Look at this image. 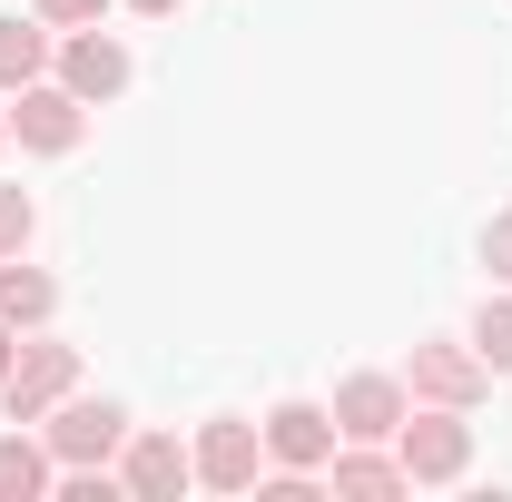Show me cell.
Segmentation results:
<instances>
[{"instance_id":"obj_1","label":"cell","mask_w":512,"mask_h":502,"mask_svg":"<svg viewBox=\"0 0 512 502\" xmlns=\"http://www.w3.org/2000/svg\"><path fill=\"white\" fill-rule=\"evenodd\" d=\"M394 463H404L414 493H424V483H463V473H473V424H463L453 404H414V414L394 424Z\"/></svg>"},{"instance_id":"obj_2","label":"cell","mask_w":512,"mask_h":502,"mask_svg":"<svg viewBox=\"0 0 512 502\" xmlns=\"http://www.w3.org/2000/svg\"><path fill=\"white\" fill-rule=\"evenodd\" d=\"M60 394H79V345H60V335L40 325V335H20V355H10V375H0V414H10V424H40Z\"/></svg>"},{"instance_id":"obj_3","label":"cell","mask_w":512,"mask_h":502,"mask_svg":"<svg viewBox=\"0 0 512 502\" xmlns=\"http://www.w3.org/2000/svg\"><path fill=\"white\" fill-rule=\"evenodd\" d=\"M404 394H414V404H453V414H473V404L493 394V365L473 355V335H424L414 365H404Z\"/></svg>"},{"instance_id":"obj_4","label":"cell","mask_w":512,"mask_h":502,"mask_svg":"<svg viewBox=\"0 0 512 502\" xmlns=\"http://www.w3.org/2000/svg\"><path fill=\"white\" fill-rule=\"evenodd\" d=\"M40 443H50L60 463H119L128 404H109V394H60V404L40 414Z\"/></svg>"},{"instance_id":"obj_5","label":"cell","mask_w":512,"mask_h":502,"mask_svg":"<svg viewBox=\"0 0 512 502\" xmlns=\"http://www.w3.org/2000/svg\"><path fill=\"white\" fill-rule=\"evenodd\" d=\"M10 138H20L30 158H69V148L89 138V99L60 89V79H30V89H10Z\"/></svg>"},{"instance_id":"obj_6","label":"cell","mask_w":512,"mask_h":502,"mask_svg":"<svg viewBox=\"0 0 512 502\" xmlns=\"http://www.w3.org/2000/svg\"><path fill=\"white\" fill-rule=\"evenodd\" d=\"M197 483L207 493H256V473H266V424L247 414H217V424H197Z\"/></svg>"},{"instance_id":"obj_7","label":"cell","mask_w":512,"mask_h":502,"mask_svg":"<svg viewBox=\"0 0 512 502\" xmlns=\"http://www.w3.org/2000/svg\"><path fill=\"white\" fill-rule=\"evenodd\" d=\"M335 404H306V394H286V404H266V463H286V473H325L335 463Z\"/></svg>"},{"instance_id":"obj_8","label":"cell","mask_w":512,"mask_h":502,"mask_svg":"<svg viewBox=\"0 0 512 502\" xmlns=\"http://www.w3.org/2000/svg\"><path fill=\"white\" fill-rule=\"evenodd\" d=\"M197 483V453L178 434H148V424H128V443H119V493H138V502H178Z\"/></svg>"},{"instance_id":"obj_9","label":"cell","mask_w":512,"mask_h":502,"mask_svg":"<svg viewBox=\"0 0 512 502\" xmlns=\"http://www.w3.org/2000/svg\"><path fill=\"white\" fill-rule=\"evenodd\" d=\"M50 79H60V89H79L89 109H109V99L128 89V50L99 30V20H89V30H60V60H50Z\"/></svg>"},{"instance_id":"obj_10","label":"cell","mask_w":512,"mask_h":502,"mask_svg":"<svg viewBox=\"0 0 512 502\" xmlns=\"http://www.w3.org/2000/svg\"><path fill=\"white\" fill-rule=\"evenodd\" d=\"M404 414H414L404 375H345V384H335V434H345V443H394Z\"/></svg>"},{"instance_id":"obj_11","label":"cell","mask_w":512,"mask_h":502,"mask_svg":"<svg viewBox=\"0 0 512 502\" xmlns=\"http://www.w3.org/2000/svg\"><path fill=\"white\" fill-rule=\"evenodd\" d=\"M325 493H345V502H394V493H414V483H404L394 443H335V463H325Z\"/></svg>"},{"instance_id":"obj_12","label":"cell","mask_w":512,"mask_h":502,"mask_svg":"<svg viewBox=\"0 0 512 502\" xmlns=\"http://www.w3.org/2000/svg\"><path fill=\"white\" fill-rule=\"evenodd\" d=\"M50 60H60V30L30 10V20H0V99L10 89H30V79H50Z\"/></svg>"},{"instance_id":"obj_13","label":"cell","mask_w":512,"mask_h":502,"mask_svg":"<svg viewBox=\"0 0 512 502\" xmlns=\"http://www.w3.org/2000/svg\"><path fill=\"white\" fill-rule=\"evenodd\" d=\"M50 315H60V286H50V266H30V256H0V325L40 335Z\"/></svg>"},{"instance_id":"obj_14","label":"cell","mask_w":512,"mask_h":502,"mask_svg":"<svg viewBox=\"0 0 512 502\" xmlns=\"http://www.w3.org/2000/svg\"><path fill=\"white\" fill-rule=\"evenodd\" d=\"M40 493H60V453L30 434H0V502H40Z\"/></svg>"},{"instance_id":"obj_15","label":"cell","mask_w":512,"mask_h":502,"mask_svg":"<svg viewBox=\"0 0 512 502\" xmlns=\"http://www.w3.org/2000/svg\"><path fill=\"white\" fill-rule=\"evenodd\" d=\"M473 355H483L493 375H512V286L483 296V315H473Z\"/></svg>"},{"instance_id":"obj_16","label":"cell","mask_w":512,"mask_h":502,"mask_svg":"<svg viewBox=\"0 0 512 502\" xmlns=\"http://www.w3.org/2000/svg\"><path fill=\"white\" fill-rule=\"evenodd\" d=\"M30 237H40V207L20 188H0V256H30Z\"/></svg>"},{"instance_id":"obj_17","label":"cell","mask_w":512,"mask_h":502,"mask_svg":"<svg viewBox=\"0 0 512 502\" xmlns=\"http://www.w3.org/2000/svg\"><path fill=\"white\" fill-rule=\"evenodd\" d=\"M30 10H40L50 30H89V20H109L119 0H30Z\"/></svg>"},{"instance_id":"obj_18","label":"cell","mask_w":512,"mask_h":502,"mask_svg":"<svg viewBox=\"0 0 512 502\" xmlns=\"http://www.w3.org/2000/svg\"><path fill=\"white\" fill-rule=\"evenodd\" d=\"M483 266H493V286H512V217L483 227Z\"/></svg>"},{"instance_id":"obj_19","label":"cell","mask_w":512,"mask_h":502,"mask_svg":"<svg viewBox=\"0 0 512 502\" xmlns=\"http://www.w3.org/2000/svg\"><path fill=\"white\" fill-rule=\"evenodd\" d=\"M119 10H138V20H178V0H119Z\"/></svg>"},{"instance_id":"obj_20","label":"cell","mask_w":512,"mask_h":502,"mask_svg":"<svg viewBox=\"0 0 512 502\" xmlns=\"http://www.w3.org/2000/svg\"><path fill=\"white\" fill-rule=\"evenodd\" d=\"M10 355H20V325H0V375H10Z\"/></svg>"},{"instance_id":"obj_21","label":"cell","mask_w":512,"mask_h":502,"mask_svg":"<svg viewBox=\"0 0 512 502\" xmlns=\"http://www.w3.org/2000/svg\"><path fill=\"white\" fill-rule=\"evenodd\" d=\"M0 148H10V99H0Z\"/></svg>"}]
</instances>
